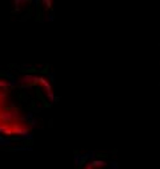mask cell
<instances>
[{
    "mask_svg": "<svg viewBox=\"0 0 160 169\" xmlns=\"http://www.w3.org/2000/svg\"><path fill=\"white\" fill-rule=\"evenodd\" d=\"M31 129L28 114L17 103V94L13 93L12 83L0 81V134L20 136Z\"/></svg>",
    "mask_w": 160,
    "mask_h": 169,
    "instance_id": "cell-1",
    "label": "cell"
},
{
    "mask_svg": "<svg viewBox=\"0 0 160 169\" xmlns=\"http://www.w3.org/2000/svg\"><path fill=\"white\" fill-rule=\"evenodd\" d=\"M85 169H96L95 161H94V163H91V164H89V165L87 166V168H85ZM108 169H114V166H112V165H109V166H108Z\"/></svg>",
    "mask_w": 160,
    "mask_h": 169,
    "instance_id": "cell-2",
    "label": "cell"
}]
</instances>
